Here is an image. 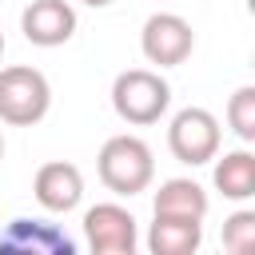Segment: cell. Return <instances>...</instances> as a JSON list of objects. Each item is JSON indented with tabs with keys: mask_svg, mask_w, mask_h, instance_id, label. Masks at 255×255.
Masks as SVG:
<instances>
[{
	"mask_svg": "<svg viewBox=\"0 0 255 255\" xmlns=\"http://www.w3.org/2000/svg\"><path fill=\"white\" fill-rule=\"evenodd\" d=\"M96 171H100V183L116 195H139L151 187L155 179V159H151V147L139 139V135H112L104 139L100 155H96Z\"/></svg>",
	"mask_w": 255,
	"mask_h": 255,
	"instance_id": "1",
	"label": "cell"
},
{
	"mask_svg": "<svg viewBox=\"0 0 255 255\" xmlns=\"http://www.w3.org/2000/svg\"><path fill=\"white\" fill-rule=\"evenodd\" d=\"M167 104H171V88L159 72L151 68H128L116 76L112 84V108L124 124L131 128H151L167 116Z\"/></svg>",
	"mask_w": 255,
	"mask_h": 255,
	"instance_id": "2",
	"label": "cell"
},
{
	"mask_svg": "<svg viewBox=\"0 0 255 255\" xmlns=\"http://www.w3.org/2000/svg\"><path fill=\"white\" fill-rule=\"evenodd\" d=\"M48 108H52V84L40 68L32 64L0 68V124L32 128L48 116Z\"/></svg>",
	"mask_w": 255,
	"mask_h": 255,
	"instance_id": "3",
	"label": "cell"
},
{
	"mask_svg": "<svg viewBox=\"0 0 255 255\" xmlns=\"http://www.w3.org/2000/svg\"><path fill=\"white\" fill-rule=\"evenodd\" d=\"M219 120L207 112V108H183L171 116L167 124V147L179 163L187 167H199V163H211L219 155Z\"/></svg>",
	"mask_w": 255,
	"mask_h": 255,
	"instance_id": "4",
	"label": "cell"
},
{
	"mask_svg": "<svg viewBox=\"0 0 255 255\" xmlns=\"http://www.w3.org/2000/svg\"><path fill=\"white\" fill-rule=\"evenodd\" d=\"M195 48V32L179 12H155L143 20L139 32V52L155 68H179Z\"/></svg>",
	"mask_w": 255,
	"mask_h": 255,
	"instance_id": "5",
	"label": "cell"
},
{
	"mask_svg": "<svg viewBox=\"0 0 255 255\" xmlns=\"http://www.w3.org/2000/svg\"><path fill=\"white\" fill-rule=\"evenodd\" d=\"M84 239L96 255H131L139 247V227L128 207L96 203L84 211Z\"/></svg>",
	"mask_w": 255,
	"mask_h": 255,
	"instance_id": "6",
	"label": "cell"
},
{
	"mask_svg": "<svg viewBox=\"0 0 255 255\" xmlns=\"http://www.w3.org/2000/svg\"><path fill=\"white\" fill-rule=\"evenodd\" d=\"M20 32L36 48H60L76 36V8L68 0H32L20 12Z\"/></svg>",
	"mask_w": 255,
	"mask_h": 255,
	"instance_id": "7",
	"label": "cell"
},
{
	"mask_svg": "<svg viewBox=\"0 0 255 255\" xmlns=\"http://www.w3.org/2000/svg\"><path fill=\"white\" fill-rule=\"evenodd\" d=\"M32 195H36V203H40L44 211L68 215V211H76L80 199H84V171H80L76 163H68V159H52V163H44V167L36 171Z\"/></svg>",
	"mask_w": 255,
	"mask_h": 255,
	"instance_id": "8",
	"label": "cell"
},
{
	"mask_svg": "<svg viewBox=\"0 0 255 255\" xmlns=\"http://www.w3.org/2000/svg\"><path fill=\"white\" fill-rule=\"evenodd\" d=\"M8 251H24V255L28 251L32 255H72L76 243L60 227H52L44 219H12L8 231L0 235V255H8Z\"/></svg>",
	"mask_w": 255,
	"mask_h": 255,
	"instance_id": "9",
	"label": "cell"
},
{
	"mask_svg": "<svg viewBox=\"0 0 255 255\" xmlns=\"http://www.w3.org/2000/svg\"><path fill=\"white\" fill-rule=\"evenodd\" d=\"M203 243V219L187 215H155L147 227V251L151 255H195Z\"/></svg>",
	"mask_w": 255,
	"mask_h": 255,
	"instance_id": "10",
	"label": "cell"
},
{
	"mask_svg": "<svg viewBox=\"0 0 255 255\" xmlns=\"http://www.w3.org/2000/svg\"><path fill=\"white\" fill-rule=\"evenodd\" d=\"M215 159L219 163H215L211 179H215L219 195L223 199H235V203H247L255 195V155L247 147H235V151H223Z\"/></svg>",
	"mask_w": 255,
	"mask_h": 255,
	"instance_id": "11",
	"label": "cell"
},
{
	"mask_svg": "<svg viewBox=\"0 0 255 255\" xmlns=\"http://www.w3.org/2000/svg\"><path fill=\"white\" fill-rule=\"evenodd\" d=\"M207 207H211L207 191H203L195 179H183V175L163 179L159 191H155V199H151V211H155V215H187V219H203Z\"/></svg>",
	"mask_w": 255,
	"mask_h": 255,
	"instance_id": "12",
	"label": "cell"
},
{
	"mask_svg": "<svg viewBox=\"0 0 255 255\" xmlns=\"http://www.w3.org/2000/svg\"><path fill=\"white\" fill-rule=\"evenodd\" d=\"M227 128L243 143L255 139V88L251 84H243V88L231 92V100H227Z\"/></svg>",
	"mask_w": 255,
	"mask_h": 255,
	"instance_id": "13",
	"label": "cell"
},
{
	"mask_svg": "<svg viewBox=\"0 0 255 255\" xmlns=\"http://www.w3.org/2000/svg\"><path fill=\"white\" fill-rule=\"evenodd\" d=\"M223 247L235 251V255H243V251L255 247V211L243 207V211L227 215V223H223Z\"/></svg>",
	"mask_w": 255,
	"mask_h": 255,
	"instance_id": "14",
	"label": "cell"
},
{
	"mask_svg": "<svg viewBox=\"0 0 255 255\" xmlns=\"http://www.w3.org/2000/svg\"><path fill=\"white\" fill-rule=\"evenodd\" d=\"M80 4H88V8H108L112 0H80Z\"/></svg>",
	"mask_w": 255,
	"mask_h": 255,
	"instance_id": "15",
	"label": "cell"
},
{
	"mask_svg": "<svg viewBox=\"0 0 255 255\" xmlns=\"http://www.w3.org/2000/svg\"><path fill=\"white\" fill-rule=\"evenodd\" d=\"M0 159H4V131H0Z\"/></svg>",
	"mask_w": 255,
	"mask_h": 255,
	"instance_id": "16",
	"label": "cell"
},
{
	"mask_svg": "<svg viewBox=\"0 0 255 255\" xmlns=\"http://www.w3.org/2000/svg\"><path fill=\"white\" fill-rule=\"evenodd\" d=\"M0 56H4V32H0Z\"/></svg>",
	"mask_w": 255,
	"mask_h": 255,
	"instance_id": "17",
	"label": "cell"
}]
</instances>
